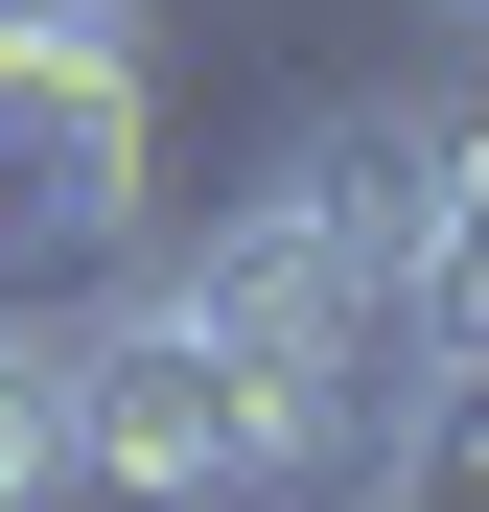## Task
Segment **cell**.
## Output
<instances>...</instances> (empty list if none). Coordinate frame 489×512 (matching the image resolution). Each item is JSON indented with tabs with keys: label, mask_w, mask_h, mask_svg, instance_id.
I'll return each mask as SVG.
<instances>
[{
	"label": "cell",
	"mask_w": 489,
	"mask_h": 512,
	"mask_svg": "<svg viewBox=\"0 0 489 512\" xmlns=\"http://www.w3.org/2000/svg\"><path fill=\"white\" fill-rule=\"evenodd\" d=\"M373 512H489V373H443L420 419H396V466H373Z\"/></svg>",
	"instance_id": "cell-5"
},
{
	"label": "cell",
	"mask_w": 489,
	"mask_h": 512,
	"mask_svg": "<svg viewBox=\"0 0 489 512\" xmlns=\"http://www.w3.org/2000/svg\"><path fill=\"white\" fill-rule=\"evenodd\" d=\"M0 512H94V419H70V303H0Z\"/></svg>",
	"instance_id": "cell-4"
},
{
	"label": "cell",
	"mask_w": 489,
	"mask_h": 512,
	"mask_svg": "<svg viewBox=\"0 0 489 512\" xmlns=\"http://www.w3.org/2000/svg\"><path fill=\"white\" fill-rule=\"evenodd\" d=\"M70 419H94V512H280L303 489L280 350L187 280V256H117V280L70 303Z\"/></svg>",
	"instance_id": "cell-1"
},
{
	"label": "cell",
	"mask_w": 489,
	"mask_h": 512,
	"mask_svg": "<svg viewBox=\"0 0 489 512\" xmlns=\"http://www.w3.org/2000/svg\"><path fill=\"white\" fill-rule=\"evenodd\" d=\"M396 303H420L443 373H489V94H443V163H420V256H396Z\"/></svg>",
	"instance_id": "cell-3"
},
{
	"label": "cell",
	"mask_w": 489,
	"mask_h": 512,
	"mask_svg": "<svg viewBox=\"0 0 489 512\" xmlns=\"http://www.w3.org/2000/svg\"><path fill=\"white\" fill-rule=\"evenodd\" d=\"M420 24H443V47H489V0H420Z\"/></svg>",
	"instance_id": "cell-6"
},
{
	"label": "cell",
	"mask_w": 489,
	"mask_h": 512,
	"mask_svg": "<svg viewBox=\"0 0 489 512\" xmlns=\"http://www.w3.org/2000/svg\"><path fill=\"white\" fill-rule=\"evenodd\" d=\"M163 233V70L140 0H0V303H70Z\"/></svg>",
	"instance_id": "cell-2"
}]
</instances>
